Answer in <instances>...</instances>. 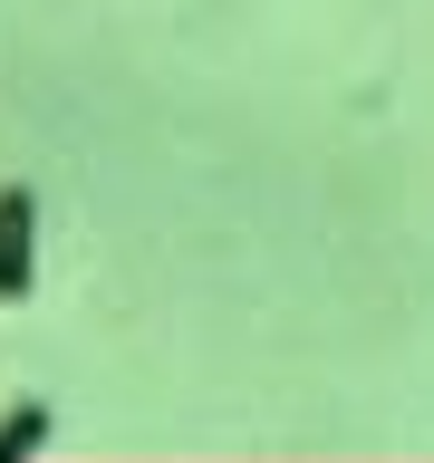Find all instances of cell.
Segmentation results:
<instances>
[{
    "mask_svg": "<svg viewBox=\"0 0 434 463\" xmlns=\"http://www.w3.org/2000/svg\"><path fill=\"white\" fill-rule=\"evenodd\" d=\"M29 270H39V203L29 184H0V309L29 299Z\"/></svg>",
    "mask_w": 434,
    "mask_h": 463,
    "instance_id": "6da1fadb",
    "label": "cell"
},
{
    "mask_svg": "<svg viewBox=\"0 0 434 463\" xmlns=\"http://www.w3.org/2000/svg\"><path fill=\"white\" fill-rule=\"evenodd\" d=\"M39 444H49V405H39V396H20L10 415H0V463H29Z\"/></svg>",
    "mask_w": 434,
    "mask_h": 463,
    "instance_id": "7a4b0ae2",
    "label": "cell"
}]
</instances>
